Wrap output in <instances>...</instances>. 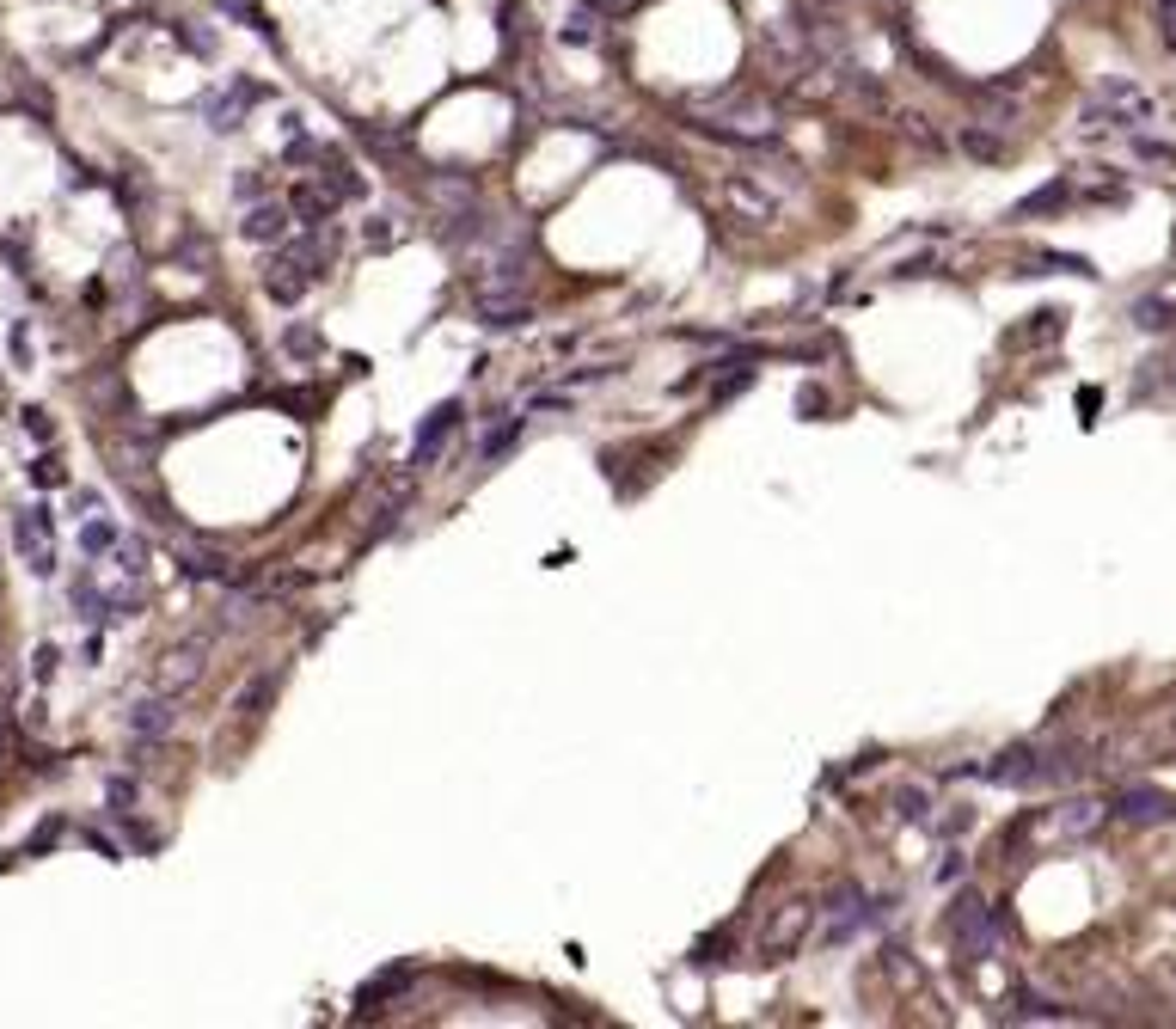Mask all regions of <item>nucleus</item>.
Returning <instances> with one entry per match:
<instances>
[{"instance_id": "1", "label": "nucleus", "mask_w": 1176, "mask_h": 1029, "mask_svg": "<svg viewBox=\"0 0 1176 1029\" xmlns=\"http://www.w3.org/2000/svg\"><path fill=\"white\" fill-rule=\"evenodd\" d=\"M1079 772V760L1060 754V748H1036V742H1017V748H1005L999 760H986L980 766V778L986 784H1005V791H1036V784H1066Z\"/></svg>"}, {"instance_id": "2", "label": "nucleus", "mask_w": 1176, "mask_h": 1029, "mask_svg": "<svg viewBox=\"0 0 1176 1029\" xmlns=\"http://www.w3.org/2000/svg\"><path fill=\"white\" fill-rule=\"evenodd\" d=\"M944 932H950V944H956V956L962 962H986L999 944H1005V919H999L980 894H956Z\"/></svg>"}, {"instance_id": "3", "label": "nucleus", "mask_w": 1176, "mask_h": 1029, "mask_svg": "<svg viewBox=\"0 0 1176 1029\" xmlns=\"http://www.w3.org/2000/svg\"><path fill=\"white\" fill-rule=\"evenodd\" d=\"M6 534H12V551L25 558V570H31V576H44V582L56 576V515H50V503L19 509Z\"/></svg>"}, {"instance_id": "4", "label": "nucleus", "mask_w": 1176, "mask_h": 1029, "mask_svg": "<svg viewBox=\"0 0 1176 1029\" xmlns=\"http://www.w3.org/2000/svg\"><path fill=\"white\" fill-rule=\"evenodd\" d=\"M313 276H319V252H313V246H276V252L263 258V294H270L276 307H295V301L313 288Z\"/></svg>"}, {"instance_id": "5", "label": "nucleus", "mask_w": 1176, "mask_h": 1029, "mask_svg": "<svg viewBox=\"0 0 1176 1029\" xmlns=\"http://www.w3.org/2000/svg\"><path fill=\"white\" fill-rule=\"evenodd\" d=\"M821 913H828V944H846V938L870 932V925L889 913V901H870L858 883H840V889L821 894Z\"/></svg>"}, {"instance_id": "6", "label": "nucleus", "mask_w": 1176, "mask_h": 1029, "mask_svg": "<svg viewBox=\"0 0 1176 1029\" xmlns=\"http://www.w3.org/2000/svg\"><path fill=\"white\" fill-rule=\"evenodd\" d=\"M1103 803L1097 797H1066V803H1054V809H1042L1036 816V833L1042 839H1060V846H1072V839H1091L1097 827H1103Z\"/></svg>"}, {"instance_id": "7", "label": "nucleus", "mask_w": 1176, "mask_h": 1029, "mask_svg": "<svg viewBox=\"0 0 1176 1029\" xmlns=\"http://www.w3.org/2000/svg\"><path fill=\"white\" fill-rule=\"evenodd\" d=\"M459 417H466V405H459V399H442L436 411L417 423V435H411V466H436V460H442V448L454 441Z\"/></svg>"}, {"instance_id": "8", "label": "nucleus", "mask_w": 1176, "mask_h": 1029, "mask_svg": "<svg viewBox=\"0 0 1176 1029\" xmlns=\"http://www.w3.org/2000/svg\"><path fill=\"white\" fill-rule=\"evenodd\" d=\"M202 668H208V637H185V644H172V650L160 656L153 686H160V692H185V686L202 681Z\"/></svg>"}, {"instance_id": "9", "label": "nucleus", "mask_w": 1176, "mask_h": 1029, "mask_svg": "<svg viewBox=\"0 0 1176 1029\" xmlns=\"http://www.w3.org/2000/svg\"><path fill=\"white\" fill-rule=\"evenodd\" d=\"M1115 816L1127 827H1165V822H1176V797L1171 791H1152V784H1127L1115 797Z\"/></svg>"}, {"instance_id": "10", "label": "nucleus", "mask_w": 1176, "mask_h": 1029, "mask_svg": "<svg viewBox=\"0 0 1176 1029\" xmlns=\"http://www.w3.org/2000/svg\"><path fill=\"white\" fill-rule=\"evenodd\" d=\"M172 723H178V692H160V686L130 711V736L135 742H160V736H172Z\"/></svg>"}, {"instance_id": "11", "label": "nucleus", "mask_w": 1176, "mask_h": 1029, "mask_svg": "<svg viewBox=\"0 0 1176 1029\" xmlns=\"http://www.w3.org/2000/svg\"><path fill=\"white\" fill-rule=\"evenodd\" d=\"M252 105H258V86H252V80H233L227 92L202 98V117H208V130H221V136H227V130H240V117H246Z\"/></svg>"}, {"instance_id": "12", "label": "nucleus", "mask_w": 1176, "mask_h": 1029, "mask_svg": "<svg viewBox=\"0 0 1176 1029\" xmlns=\"http://www.w3.org/2000/svg\"><path fill=\"white\" fill-rule=\"evenodd\" d=\"M288 227H295V208L276 203V197H270V203H252L246 208V221H240V233H246L252 246H282Z\"/></svg>"}, {"instance_id": "13", "label": "nucleus", "mask_w": 1176, "mask_h": 1029, "mask_svg": "<svg viewBox=\"0 0 1176 1029\" xmlns=\"http://www.w3.org/2000/svg\"><path fill=\"white\" fill-rule=\"evenodd\" d=\"M337 184H301L295 197H288V208H295V221L301 227H319V221H331V208H337Z\"/></svg>"}, {"instance_id": "14", "label": "nucleus", "mask_w": 1176, "mask_h": 1029, "mask_svg": "<svg viewBox=\"0 0 1176 1029\" xmlns=\"http://www.w3.org/2000/svg\"><path fill=\"white\" fill-rule=\"evenodd\" d=\"M803 932H809V901H790L779 919L766 925V938H760V944H766V950H790V944H796Z\"/></svg>"}, {"instance_id": "15", "label": "nucleus", "mask_w": 1176, "mask_h": 1029, "mask_svg": "<svg viewBox=\"0 0 1176 1029\" xmlns=\"http://www.w3.org/2000/svg\"><path fill=\"white\" fill-rule=\"evenodd\" d=\"M478 313H484V325H527V319H533L527 301H503V294H491V288H478Z\"/></svg>"}, {"instance_id": "16", "label": "nucleus", "mask_w": 1176, "mask_h": 1029, "mask_svg": "<svg viewBox=\"0 0 1176 1029\" xmlns=\"http://www.w3.org/2000/svg\"><path fill=\"white\" fill-rule=\"evenodd\" d=\"M117 540H123V534H117V521L86 515V527H80V551H86V558H111V551H117Z\"/></svg>"}, {"instance_id": "17", "label": "nucleus", "mask_w": 1176, "mask_h": 1029, "mask_svg": "<svg viewBox=\"0 0 1176 1029\" xmlns=\"http://www.w3.org/2000/svg\"><path fill=\"white\" fill-rule=\"evenodd\" d=\"M1133 325H1140V332H1171L1176 325V301H1165V294L1133 301Z\"/></svg>"}, {"instance_id": "18", "label": "nucleus", "mask_w": 1176, "mask_h": 1029, "mask_svg": "<svg viewBox=\"0 0 1176 1029\" xmlns=\"http://www.w3.org/2000/svg\"><path fill=\"white\" fill-rule=\"evenodd\" d=\"M185 570H191V576H202V582H233L227 558H221V551H208V546H191V551H185Z\"/></svg>"}, {"instance_id": "19", "label": "nucleus", "mask_w": 1176, "mask_h": 1029, "mask_svg": "<svg viewBox=\"0 0 1176 1029\" xmlns=\"http://www.w3.org/2000/svg\"><path fill=\"white\" fill-rule=\"evenodd\" d=\"M729 197H735V203L748 208L754 221H773V215H779V197H766V191H754L748 178H729Z\"/></svg>"}, {"instance_id": "20", "label": "nucleus", "mask_w": 1176, "mask_h": 1029, "mask_svg": "<svg viewBox=\"0 0 1176 1029\" xmlns=\"http://www.w3.org/2000/svg\"><path fill=\"white\" fill-rule=\"evenodd\" d=\"M1066 203H1072V184H1042L1036 197L1017 203V221H1024V215H1047V208H1066Z\"/></svg>"}, {"instance_id": "21", "label": "nucleus", "mask_w": 1176, "mask_h": 1029, "mask_svg": "<svg viewBox=\"0 0 1176 1029\" xmlns=\"http://www.w3.org/2000/svg\"><path fill=\"white\" fill-rule=\"evenodd\" d=\"M1011 1018H1017V1024H1060L1066 1011H1060V1005H1047V999H1036V993H1024Z\"/></svg>"}, {"instance_id": "22", "label": "nucleus", "mask_w": 1176, "mask_h": 1029, "mask_svg": "<svg viewBox=\"0 0 1176 1029\" xmlns=\"http://www.w3.org/2000/svg\"><path fill=\"white\" fill-rule=\"evenodd\" d=\"M282 349H288V355H326V338H319L313 325H288V332H282Z\"/></svg>"}, {"instance_id": "23", "label": "nucleus", "mask_w": 1176, "mask_h": 1029, "mask_svg": "<svg viewBox=\"0 0 1176 1029\" xmlns=\"http://www.w3.org/2000/svg\"><path fill=\"white\" fill-rule=\"evenodd\" d=\"M6 349H12V368H31V325H25V319H12Z\"/></svg>"}, {"instance_id": "24", "label": "nucleus", "mask_w": 1176, "mask_h": 1029, "mask_svg": "<svg viewBox=\"0 0 1176 1029\" xmlns=\"http://www.w3.org/2000/svg\"><path fill=\"white\" fill-rule=\"evenodd\" d=\"M19 423H25V435H31V441H50V435H56V423H50V411H44V405H25V411H19Z\"/></svg>"}, {"instance_id": "25", "label": "nucleus", "mask_w": 1176, "mask_h": 1029, "mask_svg": "<svg viewBox=\"0 0 1176 1029\" xmlns=\"http://www.w3.org/2000/svg\"><path fill=\"white\" fill-rule=\"evenodd\" d=\"M105 797H111V816H130V809H135V784H130V778H111V784H105Z\"/></svg>"}, {"instance_id": "26", "label": "nucleus", "mask_w": 1176, "mask_h": 1029, "mask_svg": "<svg viewBox=\"0 0 1176 1029\" xmlns=\"http://www.w3.org/2000/svg\"><path fill=\"white\" fill-rule=\"evenodd\" d=\"M509 441H522V417H515V423H503L497 435H484V460H497V454H503Z\"/></svg>"}, {"instance_id": "27", "label": "nucleus", "mask_w": 1176, "mask_h": 1029, "mask_svg": "<svg viewBox=\"0 0 1176 1029\" xmlns=\"http://www.w3.org/2000/svg\"><path fill=\"white\" fill-rule=\"evenodd\" d=\"M895 803H901V816H907V822H925V816H931V809H925V784H907Z\"/></svg>"}, {"instance_id": "28", "label": "nucleus", "mask_w": 1176, "mask_h": 1029, "mask_svg": "<svg viewBox=\"0 0 1176 1029\" xmlns=\"http://www.w3.org/2000/svg\"><path fill=\"white\" fill-rule=\"evenodd\" d=\"M962 147H969V153H980V160H999V153H1005L999 141H992V136H980V130H962Z\"/></svg>"}, {"instance_id": "29", "label": "nucleus", "mask_w": 1176, "mask_h": 1029, "mask_svg": "<svg viewBox=\"0 0 1176 1029\" xmlns=\"http://www.w3.org/2000/svg\"><path fill=\"white\" fill-rule=\"evenodd\" d=\"M56 668H62V650H56V644H44V650H37V668H31V675H37V681H56Z\"/></svg>"}, {"instance_id": "30", "label": "nucleus", "mask_w": 1176, "mask_h": 1029, "mask_svg": "<svg viewBox=\"0 0 1176 1029\" xmlns=\"http://www.w3.org/2000/svg\"><path fill=\"white\" fill-rule=\"evenodd\" d=\"M62 460H50V454H37V466H31V484H62Z\"/></svg>"}, {"instance_id": "31", "label": "nucleus", "mask_w": 1176, "mask_h": 1029, "mask_svg": "<svg viewBox=\"0 0 1176 1029\" xmlns=\"http://www.w3.org/2000/svg\"><path fill=\"white\" fill-rule=\"evenodd\" d=\"M796 411H803V417H821V411H828V393H821V387H803V393H796Z\"/></svg>"}, {"instance_id": "32", "label": "nucleus", "mask_w": 1176, "mask_h": 1029, "mask_svg": "<svg viewBox=\"0 0 1176 1029\" xmlns=\"http://www.w3.org/2000/svg\"><path fill=\"white\" fill-rule=\"evenodd\" d=\"M962 870H969V858H962V852H944V870H937V883H962Z\"/></svg>"}]
</instances>
